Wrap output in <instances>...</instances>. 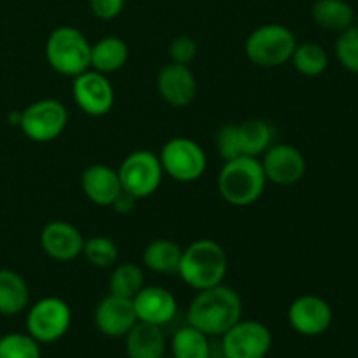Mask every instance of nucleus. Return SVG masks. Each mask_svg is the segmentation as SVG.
I'll return each mask as SVG.
<instances>
[{
  "mask_svg": "<svg viewBox=\"0 0 358 358\" xmlns=\"http://www.w3.org/2000/svg\"><path fill=\"white\" fill-rule=\"evenodd\" d=\"M243 315V301L229 285L219 283L210 289L198 290L187 308V324L208 338L226 334Z\"/></svg>",
  "mask_w": 358,
  "mask_h": 358,
  "instance_id": "nucleus-1",
  "label": "nucleus"
},
{
  "mask_svg": "<svg viewBox=\"0 0 358 358\" xmlns=\"http://www.w3.org/2000/svg\"><path fill=\"white\" fill-rule=\"evenodd\" d=\"M227 266V254L222 245L203 238L192 241L182 250L177 273L185 285L198 292L224 283Z\"/></svg>",
  "mask_w": 358,
  "mask_h": 358,
  "instance_id": "nucleus-2",
  "label": "nucleus"
},
{
  "mask_svg": "<svg viewBox=\"0 0 358 358\" xmlns=\"http://www.w3.org/2000/svg\"><path fill=\"white\" fill-rule=\"evenodd\" d=\"M268 180L259 157L238 156L220 168L217 187L226 203L233 206H250L259 201Z\"/></svg>",
  "mask_w": 358,
  "mask_h": 358,
  "instance_id": "nucleus-3",
  "label": "nucleus"
},
{
  "mask_svg": "<svg viewBox=\"0 0 358 358\" xmlns=\"http://www.w3.org/2000/svg\"><path fill=\"white\" fill-rule=\"evenodd\" d=\"M45 59L56 73L77 77L91 69V44L76 27H58L45 41Z\"/></svg>",
  "mask_w": 358,
  "mask_h": 358,
  "instance_id": "nucleus-4",
  "label": "nucleus"
},
{
  "mask_svg": "<svg viewBox=\"0 0 358 358\" xmlns=\"http://www.w3.org/2000/svg\"><path fill=\"white\" fill-rule=\"evenodd\" d=\"M296 35L280 23H268L255 28L245 41V55L254 65L275 69L290 62L296 49Z\"/></svg>",
  "mask_w": 358,
  "mask_h": 358,
  "instance_id": "nucleus-5",
  "label": "nucleus"
},
{
  "mask_svg": "<svg viewBox=\"0 0 358 358\" xmlns=\"http://www.w3.org/2000/svg\"><path fill=\"white\" fill-rule=\"evenodd\" d=\"M164 175L177 182H196L206 171V154L203 147L187 136H175L163 145L159 152Z\"/></svg>",
  "mask_w": 358,
  "mask_h": 358,
  "instance_id": "nucleus-6",
  "label": "nucleus"
},
{
  "mask_svg": "<svg viewBox=\"0 0 358 358\" xmlns=\"http://www.w3.org/2000/svg\"><path fill=\"white\" fill-rule=\"evenodd\" d=\"M72 310L62 297H42L31 304L27 315V331L41 345H49L69 332Z\"/></svg>",
  "mask_w": 358,
  "mask_h": 358,
  "instance_id": "nucleus-7",
  "label": "nucleus"
},
{
  "mask_svg": "<svg viewBox=\"0 0 358 358\" xmlns=\"http://www.w3.org/2000/svg\"><path fill=\"white\" fill-rule=\"evenodd\" d=\"M122 191L133 198L143 199L152 196L163 182V166L159 156L150 150H135L128 154L117 170Z\"/></svg>",
  "mask_w": 358,
  "mask_h": 358,
  "instance_id": "nucleus-8",
  "label": "nucleus"
},
{
  "mask_svg": "<svg viewBox=\"0 0 358 358\" xmlns=\"http://www.w3.org/2000/svg\"><path fill=\"white\" fill-rule=\"evenodd\" d=\"M69 124V110L59 100L44 98L28 105L20 117V128L27 138L48 143L58 138Z\"/></svg>",
  "mask_w": 358,
  "mask_h": 358,
  "instance_id": "nucleus-9",
  "label": "nucleus"
},
{
  "mask_svg": "<svg viewBox=\"0 0 358 358\" xmlns=\"http://www.w3.org/2000/svg\"><path fill=\"white\" fill-rule=\"evenodd\" d=\"M224 358H266L273 345L271 331L259 320H240L220 336Z\"/></svg>",
  "mask_w": 358,
  "mask_h": 358,
  "instance_id": "nucleus-10",
  "label": "nucleus"
},
{
  "mask_svg": "<svg viewBox=\"0 0 358 358\" xmlns=\"http://www.w3.org/2000/svg\"><path fill=\"white\" fill-rule=\"evenodd\" d=\"M72 94L77 107L87 115L101 117L114 107L115 93L105 73L90 69L73 77Z\"/></svg>",
  "mask_w": 358,
  "mask_h": 358,
  "instance_id": "nucleus-11",
  "label": "nucleus"
},
{
  "mask_svg": "<svg viewBox=\"0 0 358 358\" xmlns=\"http://www.w3.org/2000/svg\"><path fill=\"white\" fill-rule=\"evenodd\" d=\"M262 170H264L266 180L271 184L296 185L306 175V159L297 147L290 143H278L271 145L262 154Z\"/></svg>",
  "mask_w": 358,
  "mask_h": 358,
  "instance_id": "nucleus-12",
  "label": "nucleus"
},
{
  "mask_svg": "<svg viewBox=\"0 0 358 358\" xmlns=\"http://www.w3.org/2000/svg\"><path fill=\"white\" fill-rule=\"evenodd\" d=\"M289 324L297 334L315 338L329 331L332 325V308L318 296H301L290 304Z\"/></svg>",
  "mask_w": 358,
  "mask_h": 358,
  "instance_id": "nucleus-13",
  "label": "nucleus"
},
{
  "mask_svg": "<svg viewBox=\"0 0 358 358\" xmlns=\"http://www.w3.org/2000/svg\"><path fill=\"white\" fill-rule=\"evenodd\" d=\"M157 91L168 105L184 108L194 101L198 94V80L189 65L170 62L157 73Z\"/></svg>",
  "mask_w": 358,
  "mask_h": 358,
  "instance_id": "nucleus-14",
  "label": "nucleus"
},
{
  "mask_svg": "<svg viewBox=\"0 0 358 358\" xmlns=\"http://www.w3.org/2000/svg\"><path fill=\"white\" fill-rule=\"evenodd\" d=\"M84 241L83 233L66 220H51L41 233L42 250L58 262H69L83 255Z\"/></svg>",
  "mask_w": 358,
  "mask_h": 358,
  "instance_id": "nucleus-15",
  "label": "nucleus"
},
{
  "mask_svg": "<svg viewBox=\"0 0 358 358\" xmlns=\"http://www.w3.org/2000/svg\"><path fill=\"white\" fill-rule=\"evenodd\" d=\"M136 322L138 318L133 308V299L108 294L94 310V325L107 338H124Z\"/></svg>",
  "mask_w": 358,
  "mask_h": 358,
  "instance_id": "nucleus-16",
  "label": "nucleus"
},
{
  "mask_svg": "<svg viewBox=\"0 0 358 358\" xmlns=\"http://www.w3.org/2000/svg\"><path fill=\"white\" fill-rule=\"evenodd\" d=\"M133 308L138 322H145L150 325L170 324L177 315V299L168 289L159 285L143 287L133 297Z\"/></svg>",
  "mask_w": 358,
  "mask_h": 358,
  "instance_id": "nucleus-17",
  "label": "nucleus"
},
{
  "mask_svg": "<svg viewBox=\"0 0 358 358\" xmlns=\"http://www.w3.org/2000/svg\"><path fill=\"white\" fill-rule=\"evenodd\" d=\"M80 187L91 203L98 206H112L122 191L119 173L107 164H90L80 175Z\"/></svg>",
  "mask_w": 358,
  "mask_h": 358,
  "instance_id": "nucleus-18",
  "label": "nucleus"
},
{
  "mask_svg": "<svg viewBox=\"0 0 358 358\" xmlns=\"http://www.w3.org/2000/svg\"><path fill=\"white\" fill-rule=\"evenodd\" d=\"M124 338L128 358H164L166 355V338L159 325L136 322Z\"/></svg>",
  "mask_w": 358,
  "mask_h": 358,
  "instance_id": "nucleus-19",
  "label": "nucleus"
},
{
  "mask_svg": "<svg viewBox=\"0 0 358 358\" xmlns=\"http://www.w3.org/2000/svg\"><path fill=\"white\" fill-rule=\"evenodd\" d=\"M30 304V289L20 273L0 269V315L14 317L23 313Z\"/></svg>",
  "mask_w": 358,
  "mask_h": 358,
  "instance_id": "nucleus-20",
  "label": "nucleus"
},
{
  "mask_svg": "<svg viewBox=\"0 0 358 358\" xmlns=\"http://www.w3.org/2000/svg\"><path fill=\"white\" fill-rule=\"evenodd\" d=\"M128 44L115 35H107L91 44V69L108 76L121 70L128 62Z\"/></svg>",
  "mask_w": 358,
  "mask_h": 358,
  "instance_id": "nucleus-21",
  "label": "nucleus"
},
{
  "mask_svg": "<svg viewBox=\"0 0 358 358\" xmlns=\"http://www.w3.org/2000/svg\"><path fill=\"white\" fill-rule=\"evenodd\" d=\"M311 17L320 28L343 31L355 21V10L346 0H317L311 7Z\"/></svg>",
  "mask_w": 358,
  "mask_h": 358,
  "instance_id": "nucleus-22",
  "label": "nucleus"
},
{
  "mask_svg": "<svg viewBox=\"0 0 358 358\" xmlns=\"http://www.w3.org/2000/svg\"><path fill=\"white\" fill-rule=\"evenodd\" d=\"M184 248L171 240H154L143 248L142 262L147 269L161 275L177 273Z\"/></svg>",
  "mask_w": 358,
  "mask_h": 358,
  "instance_id": "nucleus-23",
  "label": "nucleus"
},
{
  "mask_svg": "<svg viewBox=\"0 0 358 358\" xmlns=\"http://www.w3.org/2000/svg\"><path fill=\"white\" fill-rule=\"evenodd\" d=\"M273 129L262 119H248L238 124V145L241 156L261 157L271 147Z\"/></svg>",
  "mask_w": 358,
  "mask_h": 358,
  "instance_id": "nucleus-24",
  "label": "nucleus"
},
{
  "mask_svg": "<svg viewBox=\"0 0 358 358\" xmlns=\"http://www.w3.org/2000/svg\"><path fill=\"white\" fill-rule=\"evenodd\" d=\"M170 346L173 358H212L208 336L189 324L175 332Z\"/></svg>",
  "mask_w": 358,
  "mask_h": 358,
  "instance_id": "nucleus-25",
  "label": "nucleus"
},
{
  "mask_svg": "<svg viewBox=\"0 0 358 358\" xmlns=\"http://www.w3.org/2000/svg\"><path fill=\"white\" fill-rule=\"evenodd\" d=\"M145 287V275L133 262H117L108 276V294L133 299Z\"/></svg>",
  "mask_w": 358,
  "mask_h": 358,
  "instance_id": "nucleus-26",
  "label": "nucleus"
},
{
  "mask_svg": "<svg viewBox=\"0 0 358 358\" xmlns=\"http://www.w3.org/2000/svg\"><path fill=\"white\" fill-rule=\"evenodd\" d=\"M290 62L301 76L317 77L327 70L329 55L317 42H304L296 45Z\"/></svg>",
  "mask_w": 358,
  "mask_h": 358,
  "instance_id": "nucleus-27",
  "label": "nucleus"
},
{
  "mask_svg": "<svg viewBox=\"0 0 358 358\" xmlns=\"http://www.w3.org/2000/svg\"><path fill=\"white\" fill-rule=\"evenodd\" d=\"M83 255L91 266L100 269L114 268L119 262V248L107 236H93L84 241Z\"/></svg>",
  "mask_w": 358,
  "mask_h": 358,
  "instance_id": "nucleus-28",
  "label": "nucleus"
},
{
  "mask_svg": "<svg viewBox=\"0 0 358 358\" xmlns=\"http://www.w3.org/2000/svg\"><path fill=\"white\" fill-rule=\"evenodd\" d=\"M0 358H41V343L28 332H10L0 338Z\"/></svg>",
  "mask_w": 358,
  "mask_h": 358,
  "instance_id": "nucleus-29",
  "label": "nucleus"
},
{
  "mask_svg": "<svg viewBox=\"0 0 358 358\" xmlns=\"http://www.w3.org/2000/svg\"><path fill=\"white\" fill-rule=\"evenodd\" d=\"M334 51L339 63L348 72L358 73V24H352L346 30L339 31Z\"/></svg>",
  "mask_w": 358,
  "mask_h": 358,
  "instance_id": "nucleus-30",
  "label": "nucleus"
},
{
  "mask_svg": "<svg viewBox=\"0 0 358 358\" xmlns=\"http://www.w3.org/2000/svg\"><path fill=\"white\" fill-rule=\"evenodd\" d=\"M215 143L224 161H229L241 156L240 145H238V124H233V122L224 124L222 128L217 131Z\"/></svg>",
  "mask_w": 358,
  "mask_h": 358,
  "instance_id": "nucleus-31",
  "label": "nucleus"
},
{
  "mask_svg": "<svg viewBox=\"0 0 358 358\" xmlns=\"http://www.w3.org/2000/svg\"><path fill=\"white\" fill-rule=\"evenodd\" d=\"M198 56V44L189 35H178L170 44V58L171 62L180 63V65H191Z\"/></svg>",
  "mask_w": 358,
  "mask_h": 358,
  "instance_id": "nucleus-32",
  "label": "nucleus"
},
{
  "mask_svg": "<svg viewBox=\"0 0 358 358\" xmlns=\"http://www.w3.org/2000/svg\"><path fill=\"white\" fill-rule=\"evenodd\" d=\"M126 0H90L91 13L98 17V20L110 21L117 17L124 9Z\"/></svg>",
  "mask_w": 358,
  "mask_h": 358,
  "instance_id": "nucleus-33",
  "label": "nucleus"
},
{
  "mask_svg": "<svg viewBox=\"0 0 358 358\" xmlns=\"http://www.w3.org/2000/svg\"><path fill=\"white\" fill-rule=\"evenodd\" d=\"M135 201L136 198H133V196L128 194L126 191H121L117 198H115V201L112 203V208L117 213H129L133 210V206H135Z\"/></svg>",
  "mask_w": 358,
  "mask_h": 358,
  "instance_id": "nucleus-34",
  "label": "nucleus"
}]
</instances>
